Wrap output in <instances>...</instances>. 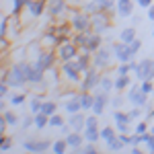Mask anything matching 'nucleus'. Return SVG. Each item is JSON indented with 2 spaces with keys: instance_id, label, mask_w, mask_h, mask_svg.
Segmentation results:
<instances>
[{
  "instance_id": "nucleus-16",
  "label": "nucleus",
  "mask_w": 154,
  "mask_h": 154,
  "mask_svg": "<svg viewBox=\"0 0 154 154\" xmlns=\"http://www.w3.org/2000/svg\"><path fill=\"white\" fill-rule=\"evenodd\" d=\"M39 45L43 49H56L60 45L58 35L51 33V31H43V33H41V39H39Z\"/></svg>"
},
{
  "instance_id": "nucleus-4",
  "label": "nucleus",
  "mask_w": 154,
  "mask_h": 154,
  "mask_svg": "<svg viewBox=\"0 0 154 154\" xmlns=\"http://www.w3.org/2000/svg\"><path fill=\"white\" fill-rule=\"evenodd\" d=\"M60 70H62V76L70 84H80V80H82V70H80V66H78V60L62 62Z\"/></svg>"
},
{
  "instance_id": "nucleus-31",
  "label": "nucleus",
  "mask_w": 154,
  "mask_h": 154,
  "mask_svg": "<svg viewBox=\"0 0 154 154\" xmlns=\"http://www.w3.org/2000/svg\"><path fill=\"white\" fill-rule=\"evenodd\" d=\"M123 146H125V144L121 142L119 136H117V138H113L111 142H107V150H109V152H119V150H123Z\"/></svg>"
},
{
  "instance_id": "nucleus-54",
  "label": "nucleus",
  "mask_w": 154,
  "mask_h": 154,
  "mask_svg": "<svg viewBox=\"0 0 154 154\" xmlns=\"http://www.w3.org/2000/svg\"><path fill=\"white\" fill-rule=\"evenodd\" d=\"M146 11H148V19H150V21L154 23V4H152V6H148Z\"/></svg>"
},
{
  "instance_id": "nucleus-17",
  "label": "nucleus",
  "mask_w": 154,
  "mask_h": 154,
  "mask_svg": "<svg viewBox=\"0 0 154 154\" xmlns=\"http://www.w3.org/2000/svg\"><path fill=\"white\" fill-rule=\"evenodd\" d=\"M101 48H103V35L91 31V33H88V41H86V51L95 54L97 49H101Z\"/></svg>"
},
{
  "instance_id": "nucleus-34",
  "label": "nucleus",
  "mask_w": 154,
  "mask_h": 154,
  "mask_svg": "<svg viewBox=\"0 0 154 154\" xmlns=\"http://www.w3.org/2000/svg\"><path fill=\"white\" fill-rule=\"evenodd\" d=\"M97 144L95 142H84V146L78 150V154H97Z\"/></svg>"
},
{
  "instance_id": "nucleus-1",
  "label": "nucleus",
  "mask_w": 154,
  "mask_h": 154,
  "mask_svg": "<svg viewBox=\"0 0 154 154\" xmlns=\"http://www.w3.org/2000/svg\"><path fill=\"white\" fill-rule=\"evenodd\" d=\"M29 64L31 62H25V60H19L11 64V68H2V74H0V80H6L11 84V88H21L29 82Z\"/></svg>"
},
{
  "instance_id": "nucleus-53",
  "label": "nucleus",
  "mask_w": 154,
  "mask_h": 154,
  "mask_svg": "<svg viewBox=\"0 0 154 154\" xmlns=\"http://www.w3.org/2000/svg\"><path fill=\"white\" fill-rule=\"evenodd\" d=\"M146 148H148V152H154V134H152V138L146 142Z\"/></svg>"
},
{
  "instance_id": "nucleus-43",
  "label": "nucleus",
  "mask_w": 154,
  "mask_h": 154,
  "mask_svg": "<svg viewBox=\"0 0 154 154\" xmlns=\"http://www.w3.org/2000/svg\"><path fill=\"white\" fill-rule=\"evenodd\" d=\"M31 125H35V113H33V115H25L23 117V130H29Z\"/></svg>"
},
{
  "instance_id": "nucleus-38",
  "label": "nucleus",
  "mask_w": 154,
  "mask_h": 154,
  "mask_svg": "<svg viewBox=\"0 0 154 154\" xmlns=\"http://www.w3.org/2000/svg\"><path fill=\"white\" fill-rule=\"evenodd\" d=\"M25 97H27V93H17V95L8 97V101H11V105H23V103H25Z\"/></svg>"
},
{
  "instance_id": "nucleus-9",
  "label": "nucleus",
  "mask_w": 154,
  "mask_h": 154,
  "mask_svg": "<svg viewBox=\"0 0 154 154\" xmlns=\"http://www.w3.org/2000/svg\"><path fill=\"white\" fill-rule=\"evenodd\" d=\"M91 23H93V31L95 33H101V35L113 27V21H111L109 12H105V11H99L95 14H91Z\"/></svg>"
},
{
  "instance_id": "nucleus-35",
  "label": "nucleus",
  "mask_w": 154,
  "mask_h": 154,
  "mask_svg": "<svg viewBox=\"0 0 154 154\" xmlns=\"http://www.w3.org/2000/svg\"><path fill=\"white\" fill-rule=\"evenodd\" d=\"M64 123H66V119H62V117L58 115V113L49 117V128H56V130H60V128H62Z\"/></svg>"
},
{
  "instance_id": "nucleus-41",
  "label": "nucleus",
  "mask_w": 154,
  "mask_h": 154,
  "mask_svg": "<svg viewBox=\"0 0 154 154\" xmlns=\"http://www.w3.org/2000/svg\"><path fill=\"white\" fill-rule=\"evenodd\" d=\"M140 88H142L146 95H150V93H154V82L152 80H142L140 82Z\"/></svg>"
},
{
  "instance_id": "nucleus-36",
  "label": "nucleus",
  "mask_w": 154,
  "mask_h": 154,
  "mask_svg": "<svg viewBox=\"0 0 154 154\" xmlns=\"http://www.w3.org/2000/svg\"><path fill=\"white\" fill-rule=\"evenodd\" d=\"M99 6H101V11L109 12L111 8H115V6H117V0H99Z\"/></svg>"
},
{
  "instance_id": "nucleus-3",
  "label": "nucleus",
  "mask_w": 154,
  "mask_h": 154,
  "mask_svg": "<svg viewBox=\"0 0 154 154\" xmlns=\"http://www.w3.org/2000/svg\"><path fill=\"white\" fill-rule=\"evenodd\" d=\"M58 54H56V49H41L39 54L35 56L33 60V64H35V68L43 72H49L51 68H56V64H58Z\"/></svg>"
},
{
  "instance_id": "nucleus-15",
  "label": "nucleus",
  "mask_w": 154,
  "mask_h": 154,
  "mask_svg": "<svg viewBox=\"0 0 154 154\" xmlns=\"http://www.w3.org/2000/svg\"><path fill=\"white\" fill-rule=\"evenodd\" d=\"M66 121L70 123V128L74 131H84V128H86V115H84L82 111H78V113H70Z\"/></svg>"
},
{
  "instance_id": "nucleus-14",
  "label": "nucleus",
  "mask_w": 154,
  "mask_h": 154,
  "mask_svg": "<svg viewBox=\"0 0 154 154\" xmlns=\"http://www.w3.org/2000/svg\"><path fill=\"white\" fill-rule=\"evenodd\" d=\"M64 138H66L68 146H70V148H72V150H74L76 154H78V150H80V148L84 146V142H86V140H84V134H82V131H74V130H72L68 136H64Z\"/></svg>"
},
{
  "instance_id": "nucleus-5",
  "label": "nucleus",
  "mask_w": 154,
  "mask_h": 154,
  "mask_svg": "<svg viewBox=\"0 0 154 154\" xmlns=\"http://www.w3.org/2000/svg\"><path fill=\"white\" fill-rule=\"evenodd\" d=\"M99 80H101V70L99 68H88V70L82 74V80H80V84H78V91L80 93H86V91H97L99 88Z\"/></svg>"
},
{
  "instance_id": "nucleus-32",
  "label": "nucleus",
  "mask_w": 154,
  "mask_h": 154,
  "mask_svg": "<svg viewBox=\"0 0 154 154\" xmlns=\"http://www.w3.org/2000/svg\"><path fill=\"white\" fill-rule=\"evenodd\" d=\"M12 148V138H8L6 134L0 136V152H8Z\"/></svg>"
},
{
  "instance_id": "nucleus-56",
  "label": "nucleus",
  "mask_w": 154,
  "mask_h": 154,
  "mask_svg": "<svg viewBox=\"0 0 154 154\" xmlns=\"http://www.w3.org/2000/svg\"><path fill=\"white\" fill-rule=\"evenodd\" d=\"M68 4H78V0H68Z\"/></svg>"
},
{
  "instance_id": "nucleus-27",
  "label": "nucleus",
  "mask_w": 154,
  "mask_h": 154,
  "mask_svg": "<svg viewBox=\"0 0 154 154\" xmlns=\"http://www.w3.org/2000/svg\"><path fill=\"white\" fill-rule=\"evenodd\" d=\"M70 146H68V142H66V138H62V140H56V142L51 144V152L56 154H64L66 150H68Z\"/></svg>"
},
{
  "instance_id": "nucleus-58",
  "label": "nucleus",
  "mask_w": 154,
  "mask_h": 154,
  "mask_svg": "<svg viewBox=\"0 0 154 154\" xmlns=\"http://www.w3.org/2000/svg\"><path fill=\"white\" fill-rule=\"evenodd\" d=\"M152 35H154V27H152Z\"/></svg>"
},
{
  "instance_id": "nucleus-6",
  "label": "nucleus",
  "mask_w": 154,
  "mask_h": 154,
  "mask_svg": "<svg viewBox=\"0 0 154 154\" xmlns=\"http://www.w3.org/2000/svg\"><path fill=\"white\" fill-rule=\"evenodd\" d=\"M113 49H111V45H103L101 49H97L95 54H93V66L95 68H99V70H109L111 68V62H113Z\"/></svg>"
},
{
  "instance_id": "nucleus-50",
  "label": "nucleus",
  "mask_w": 154,
  "mask_h": 154,
  "mask_svg": "<svg viewBox=\"0 0 154 154\" xmlns=\"http://www.w3.org/2000/svg\"><path fill=\"white\" fill-rule=\"evenodd\" d=\"M70 131H72V128H70V123H68V121H66V123L60 128V134H62V136H68Z\"/></svg>"
},
{
  "instance_id": "nucleus-48",
  "label": "nucleus",
  "mask_w": 154,
  "mask_h": 154,
  "mask_svg": "<svg viewBox=\"0 0 154 154\" xmlns=\"http://www.w3.org/2000/svg\"><path fill=\"white\" fill-rule=\"evenodd\" d=\"M117 134H130V123H115Z\"/></svg>"
},
{
  "instance_id": "nucleus-49",
  "label": "nucleus",
  "mask_w": 154,
  "mask_h": 154,
  "mask_svg": "<svg viewBox=\"0 0 154 154\" xmlns=\"http://www.w3.org/2000/svg\"><path fill=\"white\" fill-rule=\"evenodd\" d=\"M144 119H146L148 123H150V121H154V107H150V105L146 107V117H144Z\"/></svg>"
},
{
  "instance_id": "nucleus-33",
  "label": "nucleus",
  "mask_w": 154,
  "mask_h": 154,
  "mask_svg": "<svg viewBox=\"0 0 154 154\" xmlns=\"http://www.w3.org/2000/svg\"><path fill=\"white\" fill-rule=\"evenodd\" d=\"M41 107H43L41 97H33V99L29 101V109H31V113H39V111H41Z\"/></svg>"
},
{
  "instance_id": "nucleus-29",
  "label": "nucleus",
  "mask_w": 154,
  "mask_h": 154,
  "mask_svg": "<svg viewBox=\"0 0 154 154\" xmlns=\"http://www.w3.org/2000/svg\"><path fill=\"white\" fill-rule=\"evenodd\" d=\"M113 119H115V123H131L130 113H123L121 109H115L113 111Z\"/></svg>"
},
{
  "instance_id": "nucleus-44",
  "label": "nucleus",
  "mask_w": 154,
  "mask_h": 154,
  "mask_svg": "<svg viewBox=\"0 0 154 154\" xmlns=\"http://www.w3.org/2000/svg\"><path fill=\"white\" fill-rule=\"evenodd\" d=\"M86 128H99V115H86Z\"/></svg>"
},
{
  "instance_id": "nucleus-42",
  "label": "nucleus",
  "mask_w": 154,
  "mask_h": 154,
  "mask_svg": "<svg viewBox=\"0 0 154 154\" xmlns=\"http://www.w3.org/2000/svg\"><path fill=\"white\" fill-rule=\"evenodd\" d=\"M142 109H144V107H136V105H134L130 111H128V113H130V117H131V121H134V119H140V117H142Z\"/></svg>"
},
{
  "instance_id": "nucleus-46",
  "label": "nucleus",
  "mask_w": 154,
  "mask_h": 154,
  "mask_svg": "<svg viewBox=\"0 0 154 154\" xmlns=\"http://www.w3.org/2000/svg\"><path fill=\"white\" fill-rule=\"evenodd\" d=\"M140 49H142V41H140V39H134V41L130 43V51L134 54V56H136Z\"/></svg>"
},
{
  "instance_id": "nucleus-40",
  "label": "nucleus",
  "mask_w": 154,
  "mask_h": 154,
  "mask_svg": "<svg viewBox=\"0 0 154 154\" xmlns=\"http://www.w3.org/2000/svg\"><path fill=\"white\" fill-rule=\"evenodd\" d=\"M8 35V17L4 14L2 19H0V37Z\"/></svg>"
},
{
  "instance_id": "nucleus-22",
  "label": "nucleus",
  "mask_w": 154,
  "mask_h": 154,
  "mask_svg": "<svg viewBox=\"0 0 154 154\" xmlns=\"http://www.w3.org/2000/svg\"><path fill=\"white\" fill-rule=\"evenodd\" d=\"M99 88L105 91V93H111L115 88V80L109 78V74H101V80H99Z\"/></svg>"
},
{
  "instance_id": "nucleus-12",
  "label": "nucleus",
  "mask_w": 154,
  "mask_h": 154,
  "mask_svg": "<svg viewBox=\"0 0 154 154\" xmlns=\"http://www.w3.org/2000/svg\"><path fill=\"white\" fill-rule=\"evenodd\" d=\"M27 12H29L31 19H41L48 12V2L45 0H31L27 4Z\"/></svg>"
},
{
  "instance_id": "nucleus-2",
  "label": "nucleus",
  "mask_w": 154,
  "mask_h": 154,
  "mask_svg": "<svg viewBox=\"0 0 154 154\" xmlns=\"http://www.w3.org/2000/svg\"><path fill=\"white\" fill-rule=\"evenodd\" d=\"M70 21L74 31H93V23H91V14L84 12L82 8H70Z\"/></svg>"
},
{
  "instance_id": "nucleus-52",
  "label": "nucleus",
  "mask_w": 154,
  "mask_h": 154,
  "mask_svg": "<svg viewBox=\"0 0 154 154\" xmlns=\"http://www.w3.org/2000/svg\"><path fill=\"white\" fill-rule=\"evenodd\" d=\"M6 125H8V121L2 117L0 119V134H6Z\"/></svg>"
},
{
  "instance_id": "nucleus-26",
  "label": "nucleus",
  "mask_w": 154,
  "mask_h": 154,
  "mask_svg": "<svg viewBox=\"0 0 154 154\" xmlns=\"http://www.w3.org/2000/svg\"><path fill=\"white\" fill-rule=\"evenodd\" d=\"M48 125H49V115H45L43 111L35 113V128L37 130H43V128H48Z\"/></svg>"
},
{
  "instance_id": "nucleus-28",
  "label": "nucleus",
  "mask_w": 154,
  "mask_h": 154,
  "mask_svg": "<svg viewBox=\"0 0 154 154\" xmlns=\"http://www.w3.org/2000/svg\"><path fill=\"white\" fill-rule=\"evenodd\" d=\"M113 138H117V130H115V128H109V125H107V128L101 130V140H105V144L111 142Z\"/></svg>"
},
{
  "instance_id": "nucleus-24",
  "label": "nucleus",
  "mask_w": 154,
  "mask_h": 154,
  "mask_svg": "<svg viewBox=\"0 0 154 154\" xmlns=\"http://www.w3.org/2000/svg\"><path fill=\"white\" fill-rule=\"evenodd\" d=\"M128 86H131L130 74H125V76H117V78H115V91H117V93H123V88H128Z\"/></svg>"
},
{
  "instance_id": "nucleus-57",
  "label": "nucleus",
  "mask_w": 154,
  "mask_h": 154,
  "mask_svg": "<svg viewBox=\"0 0 154 154\" xmlns=\"http://www.w3.org/2000/svg\"><path fill=\"white\" fill-rule=\"evenodd\" d=\"M150 131H152V134H154V125H152V128H150Z\"/></svg>"
},
{
  "instance_id": "nucleus-23",
  "label": "nucleus",
  "mask_w": 154,
  "mask_h": 154,
  "mask_svg": "<svg viewBox=\"0 0 154 154\" xmlns=\"http://www.w3.org/2000/svg\"><path fill=\"white\" fill-rule=\"evenodd\" d=\"M84 140H86V142H99V140H101V130H99V128H84Z\"/></svg>"
},
{
  "instance_id": "nucleus-13",
  "label": "nucleus",
  "mask_w": 154,
  "mask_h": 154,
  "mask_svg": "<svg viewBox=\"0 0 154 154\" xmlns=\"http://www.w3.org/2000/svg\"><path fill=\"white\" fill-rule=\"evenodd\" d=\"M51 144L49 140H25L23 148L27 152H45V150H51Z\"/></svg>"
},
{
  "instance_id": "nucleus-39",
  "label": "nucleus",
  "mask_w": 154,
  "mask_h": 154,
  "mask_svg": "<svg viewBox=\"0 0 154 154\" xmlns=\"http://www.w3.org/2000/svg\"><path fill=\"white\" fill-rule=\"evenodd\" d=\"M2 117L8 121V125H17V123H19V117H17L12 111H2Z\"/></svg>"
},
{
  "instance_id": "nucleus-18",
  "label": "nucleus",
  "mask_w": 154,
  "mask_h": 154,
  "mask_svg": "<svg viewBox=\"0 0 154 154\" xmlns=\"http://www.w3.org/2000/svg\"><path fill=\"white\" fill-rule=\"evenodd\" d=\"M117 14L128 19L134 14V2L131 0H117Z\"/></svg>"
},
{
  "instance_id": "nucleus-25",
  "label": "nucleus",
  "mask_w": 154,
  "mask_h": 154,
  "mask_svg": "<svg viewBox=\"0 0 154 154\" xmlns=\"http://www.w3.org/2000/svg\"><path fill=\"white\" fill-rule=\"evenodd\" d=\"M80 8L84 12H88V14H95V12L101 11V6H99V0H86L84 4H80Z\"/></svg>"
},
{
  "instance_id": "nucleus-47",
  "label": "nucleus",
  "mask_w": 154,
  "mask_h": 154,
  "mask_svg": "<svg viewBox=\"0 0 154 154\" xmlns=\"http://www.w3.org/2000/svg\"><path fill=\"white\" fill-rule=\"evenodd\" d=\"M11 48V41H8V35L0 37V49H2V54H6V49Z\"/></svg>"
},
{
  "instance_id": "nucleus-7",
  "label": "nucleus",
  "mask_w": 154,
  "mask_h": 154,
  "mask_svg": "<svg viewBox=\"0 0 154 154\" xmlns=\"http://www.w3.org/2000/svg\"><path fill=\"white\" fill-rule=\"evenodd\" d=\"M70 12V4L68 0H48V14L49 21H62L64 14Z\"/></svg>"
},
{
  "instance_id": "nucleus-51",
  "label": "nucleus",
  "mask_w": 154,
  "mask_h": 154,
  "mask_svg": "<svg viewBox=\"0 0 154 154\" xmlns=\"http://www.w3.org/2000/svg\"><path fill=\"white\" fill-rule=\"evenodd\" d=\"M136 4H140L142 8H148V6H152L154 2H152V0H136Z\"/></svg>"
},
{
  "instance_id": "nucleus-10",
  "label": "nucleus",
  "mask_w": 154,
  "mask_h": 154,
  "mask_svg": "<svg viewBox=\"0 0 154 154\" xmlns=\"http://www.w3.org/2000/svg\"><path fill=\"white\" fill-rule=\"evenodd\" d=\"M134 74H136L138 82H142V80H154V60L152 58L140 60V64L134 70Z\"/></svg>"
},
{
  "instance_id": "nucleus-19",
  "label": "nucleus",
  "mask_w": 154,
  "mask_h": 154,
  "mask_svg": "<svg viewBox=\"0 0 154 154\" xmlns=\"http://www.w3.org/2000/svg\"><path fill=\"white\" fill-rule=\"evenodd\" d=\"M64 109H66V113L70 115V113H78V111H82V105H80V93L76 97H72L68 99L66 103H64Z\"/></svg>"
},
{
  "instance_id": "nucleus-8",
  "label": "nucleus",
  "mask_w": 154,
  "mask_h": 154,
  "mask_svg": "<svg viewBox=\"0 0 154 154\" xmlns=\"http://www.w3.org/2000/svg\"><path fill=\"white\" fill-rule=\"evenodd\" d=\"M56 54H58V60L60 64L62 62H70V60H76L78 58V54H80V48L74 43V41H64V43H60L58 48H56Z\"/></svg>"
},
{
  "instance_id": "nucleus-45",
  "label": "nucleus",
  "mask_w": 154,
  "mask_h": 154,
  "mask_svg": "<svg viewBox=\"0 0 154 154\" xmlns=\"http://www.w3.org/2000/svg\"><path fill=\"white\" fill-rule=\"evenodd\" d=\"M121 105H123V95L119 93L117 97L111 99V107H113V109H121Z\"/></svg>"
},
{
  "instance_id": "nucleus-20",
  "label": "nucleus",
  "mask_w": 154,
  "mask_h": 154,
  "mask_svg": "<svg viewBox=\"0 0 154 154\" xmlns=\"http://www.w3.org/2000/svg\"><path fill=\"white\" fill-rule=\"evenodd\" d=\"M80 105H82V111H93V105H95V93H91V91L80 93Z\"/></svg>"
},
{
  "instance_id": "nucleus-55",
  "label": "nucleus",
  "mask_w": 154,
  "mask_h": 154,
  "mask_svg": "<svg viewBox=\"0 0 154 154\" xmlns=\"http://www.w3.org/2000/svg\"><path fill=\"white\" fill-rule=\"evenodd\" d=\"M0 109H2V111H6V101H4V99L0 101Z\"/></svg>"
},
{
  "instance_id": "nucleus-11",
  "label": "nucleus",
  "mask_w": 154,
  "mask_h": 154,
  "mask_svg": "<svg viewBox=\"0 0 154 154\" xmlns=\"http://www.w3.org/2000/svg\"><path fill=\"white\" fill-rule=\"evenodd\" d=\"M111 49H113V56H115V60H117L119 64L121 62H131V60L136 58L130 51V45H125L123 41H113L111 43Z\"/></svg>"
},
{
  "instance_id": "nucleus-37",
  "label": "nucleus",
  "mask_w": 154,
  "mask_h": 154,
  "mask_svg": "<svg viewBox=\"0 0 154 154\" xmlns=\"http://www.w3.org/2000/svg\"><path fill=\"white\" fill-rule=\"evenodd\" d=\"M115 72H117V76H125V74H130V72H131L130 62H121L117 68H115Z\"/></svg>"
},
{
  "instance_id": "nucleus-30",
  "label": "nucleus",
  "mask_w": 154,
  "mask_h": 154,
  "mask_svg": "<svg viewBox=\"0 0 154 154\" xmlns=\"http://www.w3.org/2000/svg\"><path fill=\"white\" fill-rule=\"evenodd\" d=\"M41 111L45 113V115H56L58 113V103H54V101H43V107H41Z\"/></svg>"
},
{
  "instance_id": "nucleus-21",
  "label": "nucleus",
  "mask_w": 154,
  "mask_h": 154,
  "mask_svg": "<svg viewBox=\"0 0 154 154\" xmlns=\"http://www.w3.org/2000/svg\"><path fill=\"white\" fill-rule=\"evenodd\" d=\"M134 39H138V37H136V27H134V25H131V27H125V29L119 33V41H123L125 45H130Z\"/></svg>"
}]
</instances>
